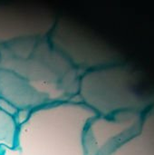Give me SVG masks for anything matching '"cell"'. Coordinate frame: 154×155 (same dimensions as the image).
Masks as SVG:
<instances>
[{
    "label": "cell",
    "mask_w": 154,
    "mask_h": 155,
    "mask_svg": "<svg viewBox=\"0 0 154 155\" xmlns=\"http://www.w3.org/2000/svg\"><path fill=\"white\" fill-rule=\"evenodd\" d=\"M97 114L79 100L48 104L18 124L14 149L5 155H85L84 132Z\"/></svg>",
    "instance_id": "obj_1"
},
{
    "label": "cell",
    "mask_w": 154,
    "mask_h": 155,
    "mask_svg": "<svg viewBox=\"0 0 154 155\" xmlns=\"http://www.w3.org/2000/svg\"><path fill=\"white\" fill-rule=\"evenodd\" d=\"M123 74V69L113 65L83 73L79 80L77 94L79 101L98 115L133 111L125 100Z\"/></svg>",
    "instance_id": "obj_3"
},
{
    "label": "cell",
    "mask_w": 154,
    "mask_h": 155,
    "mask_svg": "<svg viewBox=\"0 0 154 155\" xmlns=\"http://www.w3.org/2000/svg\"><path fill=\"white\" fill-rule=\"evenodd\" d=\"M55 23L54 15L42 7L0 5V45L44 38Z\"/></svg>",
    "instance_id": "obj_4"
},
{
    "label": "cell",
    "mask_w": 154,
    "mask_h": 155,
    "mask_svg": "<svg viewBox=\"0 0 154 155\" xmlns=\"http://www.w3.org/2000/svg\"><path fill=\"white\" fill-rule=\"evenodd\" d=\"M18 124L15 119L0 108V147L14 149Z\"/></svg>",
    "instance_id": "obj_7"
},
{
    "label": "cell",
    "mask_w": 154,
    "mask_h": 155,
    "mask_svg": "<svg viewBox=\"0 0 154 155\" xmlns=\"http://www.w3.org/2000/svg\"><path fill=\"white\" fill-rule=\"evenodd\" d=\"M135 111H123L92 118L84 132L85 155H98L134 133L141 124Z\"/></svg>",
    "instance_id": "obj_5"
},
{
    "label": "cell",
    "mask_w": 154,
    "mask_h": 155,
    "mask_svg": "<svg viewBox=\"0 0 154 155\" xmlns=\"http://www.w3.org/2000/svg\"><path fill=\"white\" fill-rule=\"evenodd\" d=\"M0 155H5L4 153V152H3V149H2V147H0Z\"/></svg>",
    "instance_id": "obj_8"
},
{
    "label": "cell",
    "mask_w": 154,
    "mask_h": 155,
    "mask_svg": "<svg viewBox=\"0 0 154 155\" xmlns=\"http://www.w3.org/2000/svg\"><path fill=\"white\" fill-rule=\"evenodd\" d=\"M0 68L26 81L51 104L77 97L79 71L46 37L0 45Z\"/></svg>",
    "instance_id": "obj_2"
},
{
    "label": "cell",
    "mask_w": 154,
    "mask_h": 155,
    "mask_svg": "<svg viewBox=\"0 0 154 155\" xmlns=\"http://www.w3.org/2000/svg\"><path fill=\"white\" fill-rule=\"evenodd\" d=\"M98 155H154V128L139 126L130 136Z\"/></svg>",
    "instance_id": "obj_6"
}]
</instances>
